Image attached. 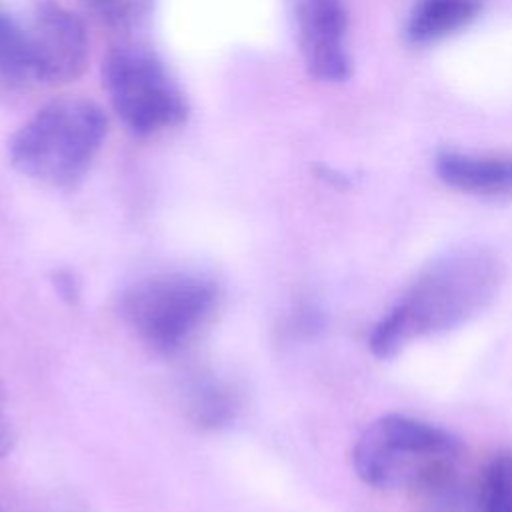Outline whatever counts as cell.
Wrapping results in <instances>:
<instances>
[{
    "label": "cell",
    "instance_id": "obj_1",
    "mask_svg": "<svg viewBox=\"0 0 512 512\" xmlns=\"http://www.w3.org/2000/svg\"><path fill=\"white\" fill-rule=\"evenodd\" d=\"M504 280L498 256L460 248L426 264L398 302L374 326L368 346L380 360L422 336L458 328L492 304Z\"/></svg>",
    "mask_w": 512,
    "mask_h": 512
},
{
    "label": "cell",
    "instance_id": "obj_2",
    "mask_svg": "<svg viewBox=\"0 0 512 512\" xmlns=\"http://www.w3.org/2000/svg\"><path fill=\"white\" fill-rule=\"evenodd\" d=\"M106 136V116L86 98H58L40 108L10 138L12 166L42 184L70 188L94 162Z\"/></svg>",
    "mask_w": 512,
    "mask_h": 512
},
{
    "label": "cell",
    "instance_id": "obj_3",
    "mask_svg": "<svg viewBox=\"0 0 512 512\" xmlns=\"http://www.w3.org/2000/svg\"><path fill=\"white\" fill-rule=\"evenodd\" d=\"M460 452L462 442L448 430L418 418L386 414L362 430L352 462L368 486L420 490L452 472Z\"/></svg>",
    "mask_w": 512,
    "mask_h": 512
},
{
    "label": "cell",
    "instance_id": "obj_4",
    "mask_svg": "<svg viewBox=\"0 0 512 512\" xmlns=\"http://www.w3.org/2000/svg\"><path fill=\"white\" fill-rule=\"evenodd\" d=\"M216 298L218 288L210 278L174 272L132 286L122 298V316L144 344L172 354L210 318Z\"/></svg>",
    "mask_w": 512,
    "mask_h": 512
},
{
    "label": "cell",
    "instance_id": "obj_5",
    "mask_svg": "<svg viewBox=\"0 0 512 512\" xmlns=\"http://www.w3.org/2000/svg\"><path fill=\"white\" fill-rule=\"evenodd\" d=\"M102 72L112 108L132 132L154 134L186 120V98L152 50L116 46Z\"/></svg>",
    "mask_w": 512,
    "mask_h": 512
},
{
    "label": "cell",
    "instance_id": "obj_6",
    "mask_svg": "<svg viewBox=\"0 0 512 512\" xmlns=\"http://www.w3.org/2000/svg\"><path fill=\"white\" fill-rule=\"evenodd\" d=\"M22 24L36 82H68L82 74L88 34L70 8L58 0H30Z\"/></svg>",
    "mask_w": 512,
    "mask_h": 512
},
{
    "label": "cell",
    "instance_id": "obj_7",
    "mask_svg": "<svg viewBox=\"0 0 512 512\" xmlns=\"http://www.w3.org/2000/svg\"><path fill=\"white\" fill-rule=\"evenodd\" d=\"M306 70L324 82L350 74L346 10L342 0H284Z\"/></svg>",
    "mask_w": 512,
    "mask_h": 512
},
{
    "label": "cell",
    "instance_id": "obj_8",
    "mask_svg": "<svg viewBox=\"0 0 512 512\" xmlns=\"http://www.w3.org/2000/svg\"><path fill=\"white\" fill-rule=\"evenodd\" d=\"M436 172L454 190L486 198H512V158L444 152L436 158Z\"/></svg>",
    "mask_w": 512,
    "mask_h": 512
},
{
    "label": "cell",
    "instance_id": "obj_9",
    "mask_svg": "<svg viewBox=\"0 0 512 512\" xmlns=\"http://www.w3.org/2000/svg\"><path fill=\"white\" fill-rule=\"evenodd\" d=\"M478 0H418L408 18V38L428 44L468 26L478 14Z\"/></svg>",
    "mask_w": 512,
    "mask_h": 512
},
{
    "label": "cell",
    "instance_id": "obj_10",
    "mask_svg": "<svg viewBox=\"0 0 512 512\" xmlns=\"http://www.w3.org/2000/svg\"><path fill=\"white\" fill-rule=\"evenodd\" d=\"M188 410L204 428L226 426L236 412L234 392L212 376H198L188 386Z\"/></svg>",
    "mask_w": 512,
    "mask_h": 512
},
{
    "label": "cell",
    "instance_id": "obj_11",
    "mask_svg": "<svg viewBox=\"0 0 512 512\" xmlns=\"http://www.w3.org/2000/svg\"><path fill=\"white\" fill-rule=\"evenodd\" d=\"M0 78L6 82L34 80L24 24L4 8H0Z\"/></svg>",
    "mask_w": 512,
    "mask_h": 512
},
{
    "label": "cell",
    "instance_id": "obj_12",
    "mask_svg": "<svg viewBox=\"0 0 512 512\" xmlns=\"http://www.w3.org/2000/svg\"><path fill=\"white\" fill-rule=\"evenodd\" d=\"M424 512H484L478 488L460 482L456 472H448L418 490Z\"/></svg>",
    "mask_w": 512,
    "mask_h": 512
},
{
    "label": "cell",
    "instance_id": "obj_13",
    "mask_svg": "<svg viewBox=\"0 0 512 512\" xmlns=\"http://www.w3.org/2000/svg\"><path fill=\"white\" fill-rule=\"evenodd\" d=\"M476 488L484 512H512V450L498 452L486 464Z\"/></svg>",
    "mask_w": 512,
    "mask_h": 512
},
{
    "label": "cell",
    "instance_id": "obj_14",
    "mask_svg": "<svg viewBox=\"0 0 512 512\" xmlns=\"http://www.w3.org/2000/svg\"><path fill=\"white\" fill-rule=\"evenodd\" d=\"M14 444V430L8 420L6 408H4V398H2V388H0V458H4Z\"/></svg>",
    "mask_w": 512,
    "mask_h": 512
},
{
    "label": "cell",
    "instance_id": "obj_15",
    "mask_svg": "<svg viewBox=\"0 0 512 512\" xmlns=\"http://www.w3.org/2000/svg\"><path fill=\"white\" fill-rule=\"evenodd\" d=\"M56 288H58V292L62 294V298H66V300H76V296H78V288H76V280L68 274V272H58L56 274Z\"/></svg>",
    "mask_w": 512,
    "mask_h": 512
},
{
    "label": "cell",
    "instance_id": "obj_16",
    "mask_svg": "<svg viewBox=\"0 0 512 512\" xmlns=\"http://www.w3.org/2000/svg\"><path fill=\"white\" fill-rule=\"evenodd\" d=\"M96 2H100L106 10H114V12H118L120 8L128 6V0H96Z\"/></svg>",
    "mask_w": 512,
    "mask_h": 512
}]
</instances>
